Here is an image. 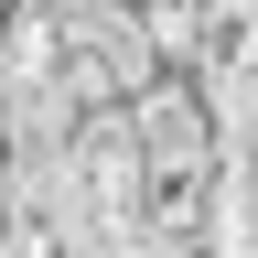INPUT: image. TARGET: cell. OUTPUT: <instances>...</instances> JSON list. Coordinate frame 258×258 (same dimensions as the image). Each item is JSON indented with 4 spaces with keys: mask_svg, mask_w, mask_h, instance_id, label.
<instances>
[{
    "mask_svg": "<svg viewBox=\"0 0 258 258\" xmlns=\"http://www.w3.org/2000/svg\"><path fill=\"white\" fill-rule=\"evenodd\" d=\"M129 151H140V194H172V183H215V151H226V97L205 76H183V64H161V76L118 108Z\"/></svg>",
    "mask_w": 258,
    "mask_h": 258,
    "instance_id": "obj_1",
    "label": "cell"
},
{
    "mask_svg": "<svg viewBox=\"0 0 258 258\" xmlns=\"http://www.w3.org/2000/svg\"><path fill=\"white\" fill-rule=\"evenodd\" d=\"M129 11H140V32H151V54H161V64H183V43H194V22H205L215 0H129Z\"/></svg>",
    "mask_w": 258,
    "mask_h": 258,
    "instance_id": "obj_2",
    "label": "cell"
}]
</instances>
